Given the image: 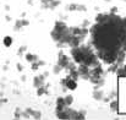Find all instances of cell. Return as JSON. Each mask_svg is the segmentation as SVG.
<instances>
[{
    "label": "cell",
    "instance_id": "obj_19",
    "mask_svg": "<svg viewBox=\"0 0 126 120\" xmlns=\"http://www.w3.org/2000/svg\"><path fill=\"white\" fill-rule=\"evenodd\" d=\"M2 42H4V45H5V47H10V45L12 44V38H11V37H9V36H6V37L4 38Z\"/></svg>",
    "mask_w": 126,
    "mask_h": 120
},
{
    "label": "cell",
    "instance_id": "obj_7",
    "mask_svg": "<svg viewBox=\"0 0 126 120\" xmlns=\"http://www.w3.org/2000/svg\"><path fill=\"white\" fill-rule=\"evenodd\" d=\"M41 2L43 9H50V10H54L56 6L60 5L59 0H41Z\"/></svg>",
    "mask_w": 126,
    "mask_h": 120
},
{
    "label": "cell",
    "instance_id": "obj_11",
    "mask_svg": "<svg viewBox=\"0 0 126 120\" xmlns=\"http://www.w3.org/2000/svg\"><path fill=\"white\" fill-rule=\"evenodd\" d=\"M28 21L27 20H16V22H15V31H20V30H22V27H26V26H28Z\"/></svg>",
    "mask_w": 126,
    "mask_h": 120
},
{
    "label": "cell",
    "instance_id": "obj_2",
    "mask_svg": "<svg viewBox=\"0 0 126 120\" xmlns=\"http://www.w3.org/2000/svg\"><path fill=\"white\" fill-rule=\"evenodd\" d=\"M71 56L76 64H83L89 68L95 66L99 64V59L95 54V51L89 47V45H83L80 44L79 47L71 48Z\"/></svg>",
    "mask_w": 126,
    "mask_h": 120
},
{
    "label": "cell",
    "instance_id": "obj_24",
    "mask_svg": "<svg viewBox=\"0 0 126 120\" xmlns=\"http://www.w3.org/2000/svg\"><path fill=\"white\" fill-rule=\"evenodd\" d=\"M6 102H7V99H6V98H0V107H1L4 103H6Z\"/></svg>",
    "mask_w": 126,
    "mask_h": 120
},
{
    "label": "cell",
    "instance_id": "obj_8",
    "mask_svg": "<svg viewBox=\"0 0 126 120\" xmlns=\"http://www.w3.org/2000/svg\"><path fill=\"white\" fill-rule=\"evenodd\" d=\"M25 112L28 115V118H32V119H41L42 118V113L39 110H33L32 108H27Z\"/></svg>",
    "mask_w": 126,
    "mask_h": 120
},
{
    "label": "cell",
    "instance_id": "obj_12",
    "mask_svg": "<svg viewBox=\"0 0 126 120\" xmlns=\"http://www.w3.org/2000/svg\"><path fill=\"white\" fill-rule=\"evenodd\" d=\"M92 96H93V98H94L95 101H102V99L104 98V92H103V89H100V88H94Z\"/></svg>",
    "mask_w": 126,
    "mask_h": 120
},
{
    "label": "cell",
    "instance_id": "obj_5",
    "mask_svg": "<svg viewBox=\"0 0 126 120\" xmlns=\"http://www.w3.org/2000/svg\"><path fill=\"white\" fill-rule=\"evenodd\" d=\"M77 72H79V77H81L83 80H88L91 76V68L87 65H83V64H80L77 66Z\"/></svg>",
    "mask_w": 126,
    "mask_h": 120
},
{
    "label": "cell",
    "instance_id": "obj_1",
    "mask_svg": "<svg viewBox=\"0 0 126 120\" xmlns=\"http://www.w3.org/2000/svg\"><path fill=\"white\" fill-rule=\"evenodd\" d=\"M97 23L91 27V44L102 51H118L126 39V28L123 18L116 14H99Z\"/></svg>",
    "mask_w": 126,
    "mask_h": 120
},
{
    "label": "cell",
    "instance_id": "obj_17",
    "mask_svg": "<svg viewBox=\"0 0 126 120\" xmlns=\"http://www.w3.org/2000/svg\"><path fill=\"white\" fill-rule=\"evenodd\" d=\"M14 117H15V119H22L23 118V110H21L20 108H16L15 113H14Z\"/></svg>",
    "mask_w": 126,
    "mask_h": 120
},
{
    "label": "cell",
    "instance_id": "obj_14",
    "mask_svg": "<svg viewBox=\"0 0 126 120\" xmlns=\"http://www.w3.org/2000/svg\"><path fill=\"white\" fill-rule=\"evenodd\" d=\"M49 85H43L37 88V96H43V94H49Z\"/></svg>",
    "mask_w": 126,
    "mask_h": 120
},
{
    "label": "cell",
    "instance_id": "obj_10",
    "mask_svg": "<svg viewBox=\"0 0 126 120\" xmlns=\"http://www.w3.org/2000/svg\"><path fill=\"white\" fill-rule=\"evenodd\" d=\"M67 10L69 11H86L87 7L84 5H81V4H70L67 6Z\"/></svg>",
    "mask_w": 126,
    "mask_h": 120
},
{
    "label": "cell",
    "instance_id": "obj_3",
    "mask_svg": "<svg viewBox=\"0 0 126 120\" xmlns=\"http://www.w3.org/2000/svg\"><path fill=\"white\" fill-rule=\"evenodd\" d=\"M53 40L58 44V47L63 48L65 45H67L69 40L71 38L72 33H71V30L66 26L65 22L63 21H56L55 25H54V28L50 33Z\"/></svg>",
    "mask_w": 126,
    "mask_h": 120
},
{
    "label": "cell",
    "instance_id": "obj_23",
    "mask_svg": "<svg viewBox=\"0 0 126 120\" xmlns=\"http://www.w3.org/2000/svg\"><path fill=\"white\" fill-rule=\"evenodd\" d=\"M25 51H26V47L23 45V47H21V48H18V50H17V54H18V55L21 56V55H22V54H23Z\"/></svg>",
    "mask_w": 126,
    "mask_h": 120
},
{
    "label": "cell",
    "instance_id": "obj_25",
    "mask_svg": "<svg viewBox=\"0 0 126 120\" xmlns=\"http://www.w3.org/2000/svg\"><path fill=\"white\" fill-rule=\"evenodd\" d=\"M17 70H18V71H22V70H23V66H22L21 64H17Z\"/></svg>",
    "mask_w": 126,
    "mask_h": 120
},
{
    "label": "cell",
    "instance_id": "obj_15",
    "mask_svg": "<svg viewBox=\"0 0 126 120\" xmlns=\"http://www.w3.org/2000/svg\"><path fill=\"white\" fill-rule=\"evenodd\" d=\"M25 58H26V60H27L28 63H31V64H32V63H34V61H37V60L39 59V58H38V55L32 54V53H27Z\"/></svg>",
    "mask_w": 126,
    "mask_h": 120
},
{
    "label": "cell",
    "instance_id": "obj_22",
    "mask_svg": "<svg viewBox=\"0 0 126 120\" xmlns=\"http://www.w3.org/2000/svg\"><path fill=\"white\" fill-rule=\"evenodd\" d=\"M61 70H63V68H61L60 65H58V64H56V65L54 66V70H53V71H54V74H55V75H58Z\"/></svg>",
    "mask_w": 126,
    "mask_h": 120
},
{
    "label": "cell",
    "instance_id": "obj_4",
    "mask_svg": "<svg viewBox=\"0 0 126 120\" xmlns=\"http://www.w3.org/2000/svg\"><path fill=\"white\" fill-rule=\"evenodd\" d=\"M60 85H61V87H63L64 91L65 89L74 91V89L77 88V80H75V79H72V77H70L67 75V77H65V79H63V80L60 81Z\"/></svg>",
    "mask_w": 126,
    "mask_h": 120
},
{
    "label": "cell",
    "instance_id": "obj_21",
    "mask_svg": "<svg viewBox=\"0 0 126 120\" xmlns=\"http://www.w3.org/2000/svg\"><path fill=\"white\" fill-rule=\"evenodd\" d=\"M39 68H41V64H39V59H38L37 61L32 63V70H33V71H37V70H38Z\"/></svg>",
    "mask_w": 126,
    "mask_h": 120
},
{
    "label": "cell",
    "instance_id": "obj_18",
    "mask_svg": "<svg viewBox=\"0 0 126 120\" xmlns=\"http://www.w3.org/2000/svg\"><path fill=\"white\" fill-rule=\"evenodd\" d=\"M64 98H65L66 105H67V107H71V104L74 103V97H72L71 94H69V96H66V97H64Z\"/></svg>",
    "mask_w": 126,
    "mask_h": 120
},
{
    "label": "cell",
    "instance_id": "obj_16",
    "mask_svg": "<svg viewBox=\"0 0 126 120\" xmlns=\"http://www.w3.org/2000/svg\"><path fill=\"white\" fill-rule=\"evenodd\" d=\"M110 109H111V112H118V109H119V101L118 99L110 101Z\"/></svg>",
    "mask_w": 126,
    "mask_h": 120
},
{
    "label": "cell",
    "instance_id": "obj_13",
    "mask_svg": "<svg viewBox=\"0 0 126 120\" xmlns=\"http://www.w3.org/2000/svg\"><path fill=\"white\" fill-rule=\"evenodd\" d=\"M55 103H56V110H59V109H64V108L67 107L66 103H65V98H64V97H58Z\"/></svg>",
    "mask_w": 126,
    "mask_h": 120
},
{
    "label": "cell",
    "instance_id": "obj_6",
    "mask_svg": "<svg viewBox=\"0 0 126 120\" xmlns=\"http://www.w3.org/2000/svg\"><path fill=\"white\" fill-rule=\"evenodd\" d=\"M69 63H70V58H69L66 54H64L63 50H60V51L58 53V65H60L63 69H65Z\"/></svg>",
    "mask_w": 126,
    "mask_h": 120
},
{
    "label": "cell",
    "instance_id": "obj_26",
    "mask_svg": "<svg viewBox=\"0 0 126 120\" xmlns=\"http://www.w3.org/2000/svg\"><path fill=\"white\" fill-rule=\"evenodd\" d=\"M123 69H124V71H125V76H126V64L125 65H123Z\"/></svg>",
    "mask_w": 126,
    "mask_h": 120
},
{
    "label": "cell",
    "instance_id": "obj_20",
    "mask_svg": "<svg viewBox=\"0 0 126 120\" xmlns=\"http://www.w3.org/2000/svg\"><path fill=\"white\" fill-rule=\"evenodd\" d=\"M115 74H116L119 77H123V76H125V71H124V69H123V65L118 68V70L115 71Z\"/></svg>",
    "mask_w": 126,
    "mask_h": 120
},
{
    "label": "cell",
    "instance_id": "obj_9",
    "mask_svg": "<svg viewBox=\"0 0 126 120\" xmlns=\"http://www.w3.org/2000/svg\"><path fill=\"white\" fill-rule=\"evenodd\" d=\"M33 85H34L36 88H38V87H41L43 85H45V76H44V75L36 76V77L33 79Z\"/></svg>",
    "mask_w": 126,
    "mask_h": 120
}]
</instances>
